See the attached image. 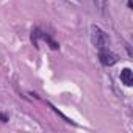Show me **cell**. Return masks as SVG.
<instances>
[{"label":"cell","mask_w":133,"mask_h":133,"mask_svg":"<svg viewBox=\"0 0 133 133\" xmlns=\"http://www.w3.org/2000/svg\"><path fill=\"white\" fill-rule=\"evenodd\" d=\"M42 39H45L47 42H49V45H50V49H53V50H58L59 49V45H58V42H55L49 35H45V33H42Z\"/></svg>","instance_id":"cell-6"},{"label":"cell","mask_w":133,"mask_h":133,"mask_svg":"<svg viewBox=\"0 0 133 133\" xmlns=\"http://www.w3.org/2000/svg\"><path fill=\"white\" fill-rule=\"evenodd\" d=\"M91 41H92V44H94V47L96 49H108V45H110V38H108V35L100 28V27H97V25H92L91 27Z\"/></svg>","instance_id":"cell-1"},{"label":"cell","mask_w":133,"mask_h":133,"mask_svg":"<svg viewBox=\"0 0 133 133\" xmlns=\"http://www.w3.org/2000/svg\"><path fill=\"white\" fill-rule=\"evenodd\" d=\"M121 82L125 86H131L133 85V74H131V71L128 68L122 69V72H121Z\"/></svg>","instance_id":"cell-3"},{"label":"cell","mask_w":133,"mask_h":133,"mask_svg":"<svg viewBox=\"0 0 133 133\" xmlns=\"http://www.w3.org/2000/svg\"><path fill=\"white\" fill-rule=\"evenodd\" d=\"M39 38H42V31H41L39 28H33V30H31V42H33V45H35L36 49L39 47V45H38Z\"/></svg>","instance_id":"cell-4"},{"label":"cell","mask_w":133,"mask_h":133,"mask_svg":"<svg viewBox=\"0 0 133 133\" xmlns=\"http://www.w3.org/2000/svg\"><path fill=\"white\" fill-rule=\"evenodd\" d=\"M99 61L103 64V66H113L117 63V55L113 53L111 50L108 49H100L99 50Z\"/></svg>","instance_id":"cell-2"},{"label":"cell","mask_w":133,"mask_h":133,"mask_svg":"<svg viewBox=\"0 0 133 133\" xmlns=\"http://www.w3.org/2000/svg\"><path fill=\"white\" fill-rule=\"evenodd\" d=\"M92 3H94V6H96V10L99 11V13H105V8H107V0H92Z\"/></svg>","instance_id":"cell-5"},{"label":"cell","mask_w":133,"mask_h":133,"mask_svg":"<svg viewBox=\"0 0 133 133\" xmlns=\"http://www.w3.org/2000/svg\"><path fill=\"white\" fill-rule=\"evenodd\" d=\"M0 121H2V122H8V114L0 113Z\"/></svg>","instance_id":"cell-7"}]
</instances>
